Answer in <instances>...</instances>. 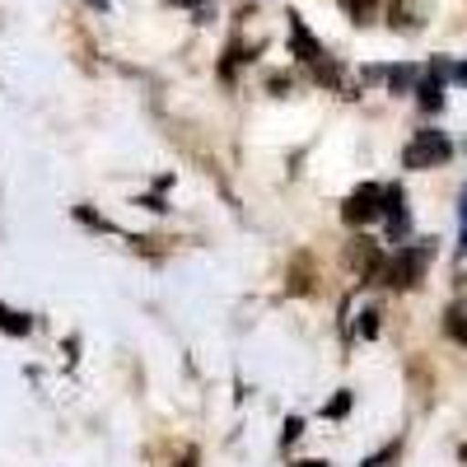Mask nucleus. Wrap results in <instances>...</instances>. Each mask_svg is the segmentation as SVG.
I'll use <instances>...</instances> for the list:
<instances>
[{"instance_id": "7ed1b4c3", "label": "nucleus", "mask_w": 467, "mask_h": 467, "mask_svg": "<svg viewBox=\"0 0 467 467\" xmlns=\"http://www.w3.org/2000/svg\"><path fill=\"white\" fill-rule=\"evenodd\" d=\"M383 211H388V187H379V182L356 187V192L346 197V206H341L346 224H369V220H379Z\"/></svg>"}, {"instance_id": "423d86ee", "label": "nucleus", "mask_w": 467, "mask_h": 467, "mask_svg": "<svg viewBox=\"0 0 467 467\" xmlns=\"http://www.w3.org/2000/svg\"><path fill=\"white\" fill-rule=\"evenodd\" d=\"M290 52H295L299 61H308V66L327 61L323 43H314V37H308V28H304V19H299V15H290Z\"/></svg>"}, {"instance_id": "f8f14e48", "label": "nucleus", "mask_w": 467, "mask_h": 467, "mask_svg": "<svg viewBox=\"0 0 467 467\" xmlns=\"http://www.w3.org/2000/svg\"><path fill=\"white\" fill-rule=\"evenodd\" d=\"M379 332V308H365L360 314V337H374Z\"/></svg>"}, {"instance_id": "6e6552de", "label": "nucleus", "mask_w": 467, "mask_h": 467, "mask_svg": "<svg viewBox=\"0 0 467 467\" xmlns=\"http://www.w3.org/2000/svg\"><path fill=\"white\" fill-rule=\"evenodd\" d=\"M444 332H449L458 346H467V304H453L449 314H444Z\"/></svg>"}, {"instance_id": "f257e3e1", "label": "nucleus", "mask_w": 467, "mask_h": 467, "mask_svg": "<svg viewBox=\"0 0 467 467\" xmlns=\"http://www.w3.org/2000/svg\"><path fill=\"white\" fill-rule=\"evenodd\" d=\"M431 257H435V239H420V244L398 248L393 257L383 262L379 285H388V290H416L420 276H425V266H431Z\"/></svg>"}, {"instance_id": "9d476101", "label": "nucleus", "mask_w": 467, "mask_h": 467, "mask_svg": "<svg viewBox=\"0 0 467 467\" xmlns=\"http://www.w3.org/2000/svg\"><path fill=\"white\" fill-rule=\"evenodd\" d=\"M420 80V75L411 70V66H398V70H388V89H393V94H402V89H411Z\"/></svg>"}, {"instance_id": "4468645a", "label": "nucleus", "mask_w": 467, "mask_h": 467, "mask_svg": "<svg viewBox=\"0 0 467 467\" xmlns=\"http://www.w3.org/2000/svg\"><path fill=\"white\" fill-rule=\"evenodd\" d=\"M458 215H462V248H467V187H462V197H458Z\"/></svg>"}, {"instance_id": "dca6fc26", "label": "nucleus", "mask_w": 467, "mask_h": 467, "mask_svg": "<svg viewBox=\"0 0 467 467\" xmlns=\"http://www.w3.org/2000/svg\"><path fill=\"white\" fill-rule=\"evenodd\" d=\"M453 80H458V85H467V61H462V66H453Z\"/></svg>"}, {"instance_id": "f03ea898", "label": "nucleus", "mask_w": 467, "mask_h": 467, "mask_svg": "<svg viewBox=\"0 0 467 467\" xmlns=\"http://www.w3.org/2000/svg\"><path fill=\"white\" fill-rule=\"evenodd\" d=\"M449 154H453V145L444 131H416L402 150V164L407 169H440V164H449Z\"/></svg>"}, {"instance_id": "2eb2a0df", "label": "nucleus", "mask_w": 467, "mask_h": 467, "mask_svg": "<svg viewBox=\"0 0 467 467\" xmlns=\"http://www.w3.org/2000/svg\"><path fill=\"white\" fill-rule=\"evenodd\" d=\"M346 407H350V393H341V398H337V402H332V407H327V416H341V411H346Z\"/></svg>"}, {"instance_id": "20e7f679", "label": "nucleus", "mask_w": 467, "mask_h": 467, "mask_svg": "<svg viewBox=\"0 0 467 467\" xmlns=\"http://www.w3.org/2000/svg\"><path fill=\"white\" fill-rule=\"evenodd\" d=\"M444 80H449V61H431L425 66V75L416 80V99L425 112H440L444 108Z\"/></svg>"}, {"instance_id": "39448f33", "label": "nucleus", "mask_w": 467, "mask_h": 467, "mask_svg": "<svg viewBox=\"0 0 467 467\" xmlns=\"http://www.w3.org/2000/svg\"><path fill=\"white\" fill-rule=\"evenodd\" d=\"M346 257H350V266H356L365 281H379V276H383V262H388V257H383V253H379L369 239H356Z\"/></svg>"}, {"instance_id": "0eeeda50", "label": "nucleus", "mask_w": 467, "mask_h": 467, "mask_svg": "<svg viewBox=\"0 0 467 467\" xmlns=\"http://www.w3.org/2000/svg\"><path fill=\"white\" fill-rule=\"evenodd\" d=\"M420 19H425V0H393L388 5V24H398V28H420Z\"/></svg>"}, {"instance_id": "ddd939ff", "label": "nucleus", "mask_w": 467, "mask_h": 467, "mask_svg": "<svg viewBox=\"0 0 467 467\" xmlns=\"http://www.w3.org/2000/svg\"><path fill=\"white\" fill-rule=\"evenodd\" d=\"M453 281L467 290V248H462V257H458V266H453Z\"/></svg>"}, {"instance_id": "f3484780", "label": "nucleus", "mask_w": 467, "mask_h": 467, "mask_svg": "<svg viewBox=\"0 0 467 467\" xmlns=\"http://www.w3.org/2000/svg\"><path fill=\"white\" fill-rule=\"evenodd\" d=\"M458 458H462V462H467V444H462V449H458Z\"/></svg>"}, {"instance_id": "9b49d317", "label": "nucleus", "mask_w": 467, "mask_h": 467, "mask_svg": "<svg viewBox=\"0 0 467 467\" xmlns=\"http://www.w3.org/2000/svg\"><path fill=\"white\" fill-rule=\"evenodd\" d=\"M341 5H346V15L356 19V24H365V19H369L379 5H383V0H341Z\"/></svg>"}, {"instance_id": "a211bd4d", "label": "nucleus", "mask_w": 467, "mask_h": 467, "mask_svg": "<svg viewBox=\"0 0 467 467\" xmlns=\"http://www.w3.org/2000/svg\"><path fill=\"white\" fill-rule=\"evenodd\" d=\"M89 5H94V10H103V0H89Z\"/></svg>"}, {"instance_id": "1a4fd4ad", "label": "nucleus", "mask_w": 467, "mask_h": 467, "mask_svg": "<svg viewBox=\"0 0 467 467\" xmlns=\"http://www.w3.org/2000/svg\"><path fill=\"white\" fill-rule=\"evenodd\" d=\"M33 323L24 318V314H15V308H5V304H0V332H5V337H24Z\"/></svg>"}]
</instances>
